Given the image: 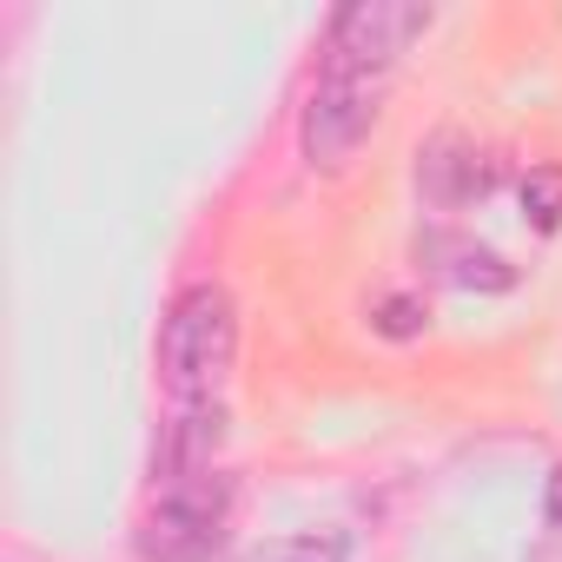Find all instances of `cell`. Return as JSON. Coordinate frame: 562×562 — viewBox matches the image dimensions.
I'll return each instance as SVG.
<instances>
[{"label":"cell","mask_w":562,"mask_h":562,"mask_svg":"<svg viewBox=\"0 0 562 562\" xmlns=\"http://www.w3.org/2000/svg\"><path fill=\"white\" fill-rule=\"evenodd\" d=\"M430 258H443L437 271L450 285H470V292H509L516 271L490 251V245H463V238H430Z\"/></svg>","instance_id":"5"},{"label":"cell","mask_w":562,"mask_h":562,"mask_svg":"<svg viewBox=\"0 0 562 562\" xmlns=\"http://www.w3.org/2000/svg\"><path fill=\"white\" fill-rule=\"evenodd\" d=\"M225 509H232V483L218 470H199V476H179V483H159L146 522H139V549L153 562H199L218 529H225Z\"/></svg>","instance_id":"3"},{"label":"cell","mask_w":562,"mask_h":562,"mask_svg":"<svg viewBox=\"0 0 562 562\" xmlns=\"http://www.w3.org/2000/svg\"><path fill=\"white\" fill-rule=\"evenodd\" d=\"M378 331L384 338H417L424 331V305L417 299H384L378 305Z\"/></svg>","instance_id":"8"},{"label":"cell","mask_w":562,"mask_h":562,"mask_svg":"<svg viewBox=\"0 0 562 562\" xmlns=\"http://www.w3.org/2000/svg\"><path fill=\"white\" fill-rule=\"evenodd\" d=\"M522 212L536 218V232L562 225V166H529L522 172Z\"/></svg>","instance_id":"7"},{"label":"cell","mask_w":562,"mask_h":562,"mask_svg":"<svg viewBox=\"0 0 562 562\" xmlns=\"http://www.w3.org/2000/svg\"><path fill=\"white\" fill-rule=\"evenodd\" d=\"M232 351H238V312L225 285H186L159 325V384L179 397V411L218 397Z\"/></svg>","instance_id":"2"},{"label":"cell","mask_w":562,"mask_h":562,"mask_svg":"<svg viewBox=\"0 0 562 562\" xmlns=\"http://www.w3.org/2000/svg\"><path fill=\"white\" fill-rule=\"evenodd\" d=\"M542 509H549V522L562 529V463L549 470V490H542Z\"/></svg>","instance_id":"9"},{"label":"cell","mask_w":562,"mask_h":562,"mask_svg":"<svg viewBox=\"0 0 562 562\" xmlns=\"http://www.w3.org/2000/svg\"><path fill=\"white\" fill-rule=\"evenodd\" d=\"M245 562H345V536H318V529H305V536H278V542L251 549Z\"/></svg>","instance_id":"6"},{"label":"cell","mask_w":562,"mask_h":562,"mask_svg":"<svg viewBox=\"0 0 562 562\" xmlns=\"http://www.w3.org/2000/svg\"><path fill=\"white\" fill-rule=\"evenodd\" d=\"M417 186H424V199H430V205L457 212V205H470V199L490 186V166H476V153H470V146L443 139V146H430V153H424Z\"/></svg>","instance_id":"4"},{"label":"cell","mask_w":562,"mask_h":562,"mask_svg":"<svg viewBox=\"0 0 562 562\" xmlns=\"http://www.w3.org/2000/svg\"><path fill=\"white\" fill-rule=\"evenodd\" d=\"M424 27H430V14L411 8V0H358V8H345L331 21L318 80H312V100H305V126H299V146H305L312 166L338 172L364 146V133L378 126L391 74H397V60L411 54V41Z\"/></svg>","instance_id":"1"}]
</instances>
